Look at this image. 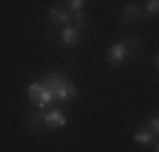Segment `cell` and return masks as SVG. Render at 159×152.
Returning a JSON list of instances; mask_svg holds the SVG:
<instances>
[{
	"instance_id": "cell-12",
	"label": "cell",
	"mask_w": 159,
	"mask_h": 152,
	"mask_svg": "<svg viewBox=\"0 0 159 152\" xmlns=\"http://www.w3.org/2000/svg\"><path fill=\"white\" fill-rule=\"evenodd\" d=\"M149 132L157 137L159 135V119H157V114H152V119H149Z\"/></svg>"
},
{
	"instance_id": "cell-11",
	"label": "cell",
	"mask_w": 159,
	"mask_h": 152,
	"mask_svg": "<svg viewBox=\"0 0 159 152\" xmlns=\"http://www.w3.org/2000/svg\"><path fill=\"white\" fill-rule=\"evenodd\" d=\"M144 8V13L149 15V18H157V13H159V0H149L147 5H142Z\"/></svg>"
},
{
	"instance_id": "cell-10",
	"label": "cell",
	"mask_w": 159,
	"mask_h": 152,
	"mask_svg": "<svg viewBox=\"0 0 159 152\" xmlns=\"http://www.w3.org/2000/svg\"><path fill=\"white\" fill-rule=\"evenodd\" d=\"M41 91H43V81H33L30 86H28V99H30V104L35 107V102H38V97H41Z\"/></svg>"
},
{
	"instance_id": "cell-3",
	"label": "cell",
	"mask_w": 159,
	"mask_h": 152,
	"mask_svg": "<svg viewBox=\"0 0 159 152\" xmlns=\"http://www.w3.org/2000/svg\"><path fill=\"white\" fill-rule=\"evenodd\" d=\"M84 38V26H76V23H68V26H61L58 28V41L66 48H76Z\"/></svg>"
},
{
	"instance_id": "cell-5",
	"label": "cell",
	"mask_w": 159,
	"mask_h": 152,
	"mask_svg": "<svg viewBox=\"0 0 159 152\" xmlns=\"http://www.w3.org/2000/svg\"><path fill=\"white\" fill-rule=\"evenodd\" d=\"M63 3H66L68 15H73L76 26H84V28H86V18H84V5H86V0H63Z\"/></svg>"
},
{
	"instance_id": "cell-1",
	"label": "cell",
	"mask_w": 159,
	"mask_h": 152,
	"mask_svg": "<svg viewBox=\"0 0 159 152\" xmlns=\"http://www.w3.org/2000/svg\"><path fill=\"white\" fill-rule=\"evenodd\" d=\"M43 84L53 91V97H56V102H63V104H68V102H73L76 99V86H73V81L71 79H63V74L61 71H51L46 79H43Z\"/></svg>"
},
{
	"instance_id": "cell-2",
	"label": "cell",
	"mask_w": 159,
	"mask_h": 152,
	"mask_svg": "<svg viewBox=\"0 0 159 152\" xmlns=\"http://www.w3.org/2000/svg\"><path fill=\"white\" fill-rule=\"evenodd\" d=\"M136 48H139V38H136L134 33H131L129 38H124V41L114 43V46L106 51V61H109V66H121V64L131 61L134 53H136Z\"/></svg>"
},
{
	"instance_id": "cell-7",
	"label": "cell",
	"mask_w": 159,
	"mask_h": 152,
	"mask_svg": "<svg viewBox=\"0 0 159 152\" xmlns=\"http://www.w3.org/2000/svg\"><path fill=\"white\" fill-rule=\"evenodd\" d=\"M48 18H51V23H53V26H58V28L71 23V15H68V10H66L63 5H53V8L48 10Z\"/></svg>"
},
{
	"instance_id": "cell-4",
	"label": "cell",
	"mask_w": 159,
	"mask_h": 152,
	"mask_svg": "<svg viewBox=\"0 0 159 152\" xmlns=\"http://www.w3.org/2000/svg\"><path fill=\"white\" fill-rule=\"evenodd\" d=\"M66 124H68V117H66L61 109H46L43 112V127H46V132L63 129Z\"/></svg>"
},
{
	"instance_id": "cell-9",
	"label": "cell",
	"mask_w": 159,
	"mask_h": 152,
	"mask_svg": "<svg viewBox=\"0 0 159 152\" xmlns=\"http://www.w3.org/2000/svg\"><path fill=\"white\" fill-rule=\"evenodd\" d=\"M154 140H157V137L152 135V132H149V129H144V127L134 132V142H136V145H142V147H147V145H152Z\"/></svg>"
},
{
	"instance_id": "cell-6",
	"label": "cell",
	"mask_w": 159,
	"mask_h": 152,
	"mask_svg": "<svg viewBox=\"0 0 159 152\" xmlns=\"http://www.w3.org/2000/svg\"><path fill=\"white\" fill-rule=\"evenodd\" d=\"M144 15V8L139 5V3H126L124 8H121V21L126 23V26H131V23H136L139 18Z\"/></svg>"
},
{
	"instance_id": "cell-8",
	"label": "cell",
	"mask_w": 159,
	"mask_h": 152,
	"mask_svg": "<svg viewBox=\"0 0 159 152\" xmlns=\"http://www.w3.org/2000/svg\"><path fill=\"white\" fill-rule=\"evenodd\" d=\"M25 127L30 129V132H46V127H43V112L38 109V112H30V114H25Z\"/></svg>"
}]
</instances>
